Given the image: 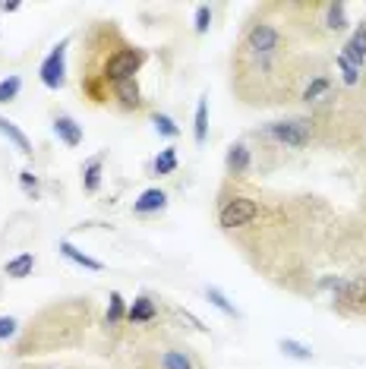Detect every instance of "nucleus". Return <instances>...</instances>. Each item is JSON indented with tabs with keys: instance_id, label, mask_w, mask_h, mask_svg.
Masks as SVG:
<instances>
[{
	"instance_id": "30",
	"label": "nucleus",
	"mask_w": 366,
	"mask_h": 369,
	"mask_svg": "<svg viewBox=\"0 0 366 369\" xmlns=\"http://www.w3.org/2000/svg\"><path fill=\"white\" fill-rule=\"evenodd\" d=\"M23 369H48V366H23Z\"/></svg>"
},
{
	"instance_id": "11",
	"label": "nucleus",
	"mask_w": 366,
	"mask_h": 369,
	"mask_svg": "<svg viewBox=\"0 0 366 369\" xmlns=\"http://www.w3.org/2000/svg\"><path fill=\"white\" fill-rule=\"evenodd\" d=\"M165 209H167V193L158 187L145 189V193L133 202V211H136V215H158V211H165Z\"/></svg>"
},
{
	"instance_id": "15",
	"label": "nucleus",
	"mask_w": 366,
	"mask_h": 369,
	"mask_svg": "<svg viewBox=\"0 0 366 369\" xmlns=\"http://www.w3.org/2000/svg\"><path fill=\"white\" fill-rule=\"evenodd\" d=\"M57 250L63 253V259H70L73 265H79V268H86V272H104V265L98 259H92L89 253H82V250H76L70 240H60V246Z\"/></svg>"
},
{
	"instance_id": "24",
	"label": "nucleus",
	"mask_w": 366,
	"mask_h": 369,
	"mask_svg": "<svg viewBox=\"0 0 366 369\" xmlns=\"http://www.w3.org/2000/svg\"><path fill=\"white\" fill-rule=\"evenodd\" d=\"M335 67L341 70V79H344V85H357V82H360V70H357L350 60H344L341 54L335 57Z\"/></svg>"
},
{
	"instance_id": "17",
	"label": "nucleus",
	"mask_w": 366,
	"mask_h": 369,
	"mask_svg": "<svg viewBox=\"0 0 366 369\" xmlns=\"http://www.w3.org/2000/svg\"><path fill=\"white\" fill-rule=\"evenodd\" d=\"M123 319H126V303H123V297L117 294V290H111V297H108V312H104V325H108V329H117V325H123Z\"/></svg>"
},
{
	"instance_id": "23",
	"label": "nucleus",
	"mask_w": 366,
	"mask_h": 369,
	"mask_svg": "<svg viewBox=\"0 0 366 369\" xmlns=\"http://www.w3.org/2000/svg\"><path fill=\"white\" fill-rule=\"evenodd\" d=\"M152 123H155V130H158V136H165V139H177L180 136V126L174 123L167 114H155Z\"/></svg>"
},
{
	"instance_id": "28",
	"label": "nucleus",
	"mask_w": 366,
	"mask_h": 369,
	"mask_svg": "<svg viewBox=\"0 0 366 369\" xmlns=\"http://www.w3.org/2000/svg\"><path fill=\"white\" fill-rule=\"evenodd\" d=\"M16 331H19V322L13 316H0V341H10V338H16Z\"/></svg>"
},
{
	"instance_id": "10",
	"label": "nucleus",
	"mask_w": 366,
	"mask_h": 369,
	"mask_svg": "<svg viewBox=\"0 0 366 369\" xmlns=\"http://www.w3.org/2000/svg\"><path fill=\"white\" fill-rule=\"evenodd\" d=\"M54 133H57V139H60L67 148L82 145V126L76 123L70 114H57V117H54Z\"/></svg>"
},
{
	"instance_id": "26",
	"label": "nucleus",
	"mask_w": 366,
	"mask_h": 369,
	"mask_svg": "<svg viewBox=\"0 0 366 369\" xmlns=\"http://www.w3.org/2000/svg\"><path fill=\"white\" fill-rule=\"evenodd\" d=\"M193 28H196V35H206L209 32V26H212V6L209 4H199L196 6V19H193Z\"/></svg>"
},
{
	"instance_id": "8",
	"label": "nucleus",
	"mask_w": 366,
	"mask_h": 369,
	"mask_svg": "<svg viewBox=\"0 0 366 369\" xmlns=\"http://www.w3.org/2000/svg\"><path fill=\"white\" fill-rule=\"evenodd\" d=\"M319 13H322L319 23L326 26V32L341 35L344 28H348V6H344L341 0H332V4H319Z\"/></svg>"
},
{
	"instance_id": "12",
	"label": "nucleus",
	"mask_w": 366,
	"mask_h": 369,
	"mask_svg": "<svg viewBox=\"0 0 366 369\" xmlns=\"http://www.w3.org/2000/svg\"><path fill=\"white\" fill-rule=\"evenodd\" d=\"M341 57H344V60L354 63L357 70H360L363 63H366V23H360V26L354 28V35H350V41L344 45Z\"/></svg>"
},
{
	"instance_id": "21",
	"label": "nucleus",
	"mask_w": 366,
	"mask_h": 369,
	"mask_svg": "<svg viewBox=\"0 0 366 369\" xmlns=\"http://www.w3.org/2000/svg\"><path fill=\"white\" fill-rule=\"evenodd\" d=\"M155 174L158 177H167V174H174V170H177V152H174V148H165V152L158 155V158H155Z\"/></svg>"
},
{
	"instance_id": "9",
	"label": "nucleus",
	"mask_w": 366,
	"mask_h": 369,
	"mask_svg": "<svg viewBox=\"0 0 366 369\" xmlns=\"http://www.w3.org/2000/svg\"><path fill=\"white\" fill-rule=\"evenodd\" d=\"M155 319H158V303H155L149 294H139L136 300H133V307L126 309V322L130 325H152Z\"/></svg>"
},
{
	"instance_id": "6",
	"label": "nucleus",
	"mask_w": 366,
	"mask_h": 369,
	"mask_svg": "<svg viewBox=\"0 0 366 369\" xmlns=\"http://www.w3.org/2000/svg\"><path fill=\"white\" fill-rule=\"evenodd\" d=\"M149 369H202V363L187 344H161L149 353Z\"/></svg>"
},
{
	"instance_id": "27",
	"label": "nucleus",
	"mask_w": 366,
	"mask_h": 369,
	"mask_svg": "<svg viewBox=\"0 0 366 369\" xmlns=\"http://www.w3.org/2000/svg\"><path fill=\"white\" fill-rule=\"evenodd\" d=\"M322 92H328V79H326V76H316V79L304 89V101H316Z\"/></svg>"
},
{
	"instance_id": "14",
	"label": "nucleus",
	"mask_w": 366,
	"mask_h": 369,
	"mask_svg": "<svg viewBox=\"0 0 366 369\" xmlns=\"http://www.w3.org/2000/svg\"><path fill=\"white\" fill-rule=\"evenodd\" d=\"M0 136H6V142H13L19 155H26V158L32 155V142H29V136H26V133L19 130V126L13 123V120H6L4 114H0Z\"/></svg>"
},
{
	"instance_id": "18",
	"label": "nucleus",
	"mask_w": 366,
	"mask_h": 369,
	"mask_svg": "<svg viewBox=\"0 0 366 369\" xmlns=\"http://www.w3.org/2000/svg\"><path fill=\"white\" fill-rule=\"evenodd\" d=\"M193 139L206 142L209 139V98H199V104H196V123H193Z\"/></svg>"
},
{
	"instance_id": "5",
	"label": "nucleus",
	"mask_w": 366,
	"mask_h": 369,
	"mask_svg": "<svg viewBox=\"0 0 366 369\" xmlns=\"http://www.w3.org/2000/svg\"><path fill=\"white\" fill-rule=\"evenodd\" d=\"M67 48H70V38L57 41V45L48 51L45 60H41V67H38L41 85L51 89V92H60L63 85H67Z\"/></svg>"
},
{
	"instance_id": "2",
	"label": "nucleus",
	"mask_w": 366,
	"mask_h": 369,
	"mask_svg": "<svg viewBox=\"0 0 366 369\" xmlns=\"http://www.w3.org/2000/svg\"><path fill=\"white\" fill-rule=\"evenodd\" d=\"M322 287L335 290V303L348 316H366V275L360 278H326Z\"/></svg>"
},
{
	"instance_id": "13",
	"label": "nucleus",
	"mask_w": 366,
	"mask_h": 369,
	"mask_svg": "<svg viewBox=\"0 0 366 369\" xmlns=\"http://www.w3.org/2000/svg\"><path fill=\"white\" fill-rule=\"evenodd\" d=\"M101 174H104V155H95L82 165V189L92 196L101 189Z\"/></svg>"
},
{
	"instance_id": "20",
	"label": "nucleus",
	"mask_w": 366,
	"mask_h": 369,
	"mask_svg": "<svg viewBox=\"0 0 366 369\" xmlns=\"http://www.w3.org/2000/svg\"><path fill=\"white\" fill-rule=\"evenodd\" d=\"M206 300L212 303L215 309H221L224 316H231V319H240V309H237L234 303H231L228 297H224V294H221V290H218V287H206Z\"/></svg>"
},
{
	"instance_id": "25",
	"label": "nucleus",
	"mask_w": 366,
	"mask_h": 369,
	"mask_svg": "<svg viewBox=\"0 0 366 369\" xmlns=\"http://www.w3.org/2000/svg\"><path fill=\"white\" fill-rule=\"evenodd\" d=\"M19 187H23V193H26V196H32V199H38V196H41V183H38V177H35L29 167L19 170Z\"/></svg>"
},
{
	"instance_id": "16",
	"label": "nucleus",
	"mask_w": 366,
	"mask_h": 369,
	"mask_svg": "<svg viewBox=\"0 0 366 369\" xmlns=\"http://www.w3.org/2000/svg\"><path fill=\"white\" fill-rule=\"evenodd\" d=\"M32 268H35V253H19V255H13V259H6L4 275L13 281H23L32 275Z\"/></svg>"
},
{
	"instance_id": "22",
	"label": "nucleus",
	"mask_w": 366,
	"mask_h": 369,
	"mask_svg": "<svg viewBox=\"0 0 366 369\" xmlns=\"http://www.w3.org/2000/svg\"><path fill=\"white\" fill-rule=\"evenodd\" d=\"M19 89H23V79H19V76H6V79H0V104L16 101Z\"/></svg>"
},
{
	"instance_id": "1",
	"label": "nucleus",
	"mask_w": 366,
	"mask_h": 369,
	"mask_svg": "<svg viewBox=\"0 0 366 369\" xmlns=\"http://www.w3.org/2000/svg\"><path fill=\"white\" fill-rule=\"evenodd\" d=\"M95 319V303L89 297H73V300L51 303L38 312L26 329V338L19 341L16 353L19 357H29V353H51L57 347L76 344L86 329Z\"/></svg>"
},
{
	"instance_id": "7",
	"label": "nucleus",
	"mask_w": 366,
	"mask_h": 369,
	"mask_svg": "<svg viewBox=\"0 0 366 369\" xmlns=\"http://www.w3.org/2000/svg\"><path fill=\"white\" fill-rule=\"evenodd\" d=\"M224 167H228V174H231V177H243V174H250V167H253L250 145H246V142H234V145L228 148V155H224Z\"/></svg>"
},
{
	"instance_id": "29",
	"label": "nucleus",
	"mask_w": 366,
	"mask_h": 369,
	"mask_svg": "<svg viewBox=\"0 0 366 369\" xmlns=\"http://www.w3.org/2000/svg\"><path fill=\"white\" fill-rule=\"evenodd\" d=\"M19 4H0V13H16Z\"/></svg>"
},
{
	"instance_id": "3",
	"label": "nucleus",
	"mask_w": 366,
	"mask_h": 369,
	"mask_svg": "<svg viewBox=\"0 0 366 369\" xmlns=\"http://www.w3.org/2000/svg\"><path fill=\"white\" fill-rule=\"evenodd\" d=\"M265 133L284 148H304V145H309V139H313V120H306V117L274 120V123H269Z\"/></svg>"
},
{
	"instance_id": "4",
	"label": "nucleus",
	"mask_w": 366,
	"mask_h": 369,
	"mask_svg": "<svg viewBox=\"0 0 366 369\" xmlns=\"http://www.w3.org/2000/svg\"><path fill=\"white\" fill-rule=\"evenodd\" d=\"M259 218V202L250 196H231L228 202L218 209V224L224 231H237V227H246Z\"/></svg>"
},
{
	"instance_id": "19",
	"label": "nucleus",
	"mask_w": 366,
	"mask_h": 369,
	"mask_svg": "<svg viewBox=\"0 0 366 369\" xmlns=\"http://www.w3.org/2000/svg\"><path fill=\"white\" fill-rule=\"evenodd\" d=\"M278 351L284 353V357H291V360H313V351H309L306 344H300V341H294V338H281L278 341Z\"/></svg>"
}]
</instances>
